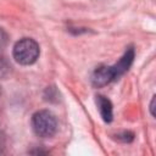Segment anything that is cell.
<instances>
[{
    "mask_svg": "<svg viewBox=\"0 0 156 156\" xmlns=\"http://www.w3.org/2000/svg\"><path fill=\"white\" fill-rule=\"evenodd\" d=\"M154 104H155V96L152 98L151 104H150V111H151V115H152V116H155V112H154Z\"/></svg>",
    "mask_w": 156,
    "mask_h": 156,
    "instance_id": "ba28073f",
    "label": "cell"
},
{
    "mask_svg": "<svg viewBox=\"0 0 156 156\" xmlns=\"http://www.w3.org/2000/svg\"><path fill=\"white\" fill-rule=\"evenodd\" d=\"M6 41H7V35H6V33L0 28V50L4 49V46L6 45Z\"/></svg>",
    "mask_w": 156,
    "mask_h": 156,
    "instance_id": "52a82bcc",
    "label": "cell"
},
{
    "mask_svg": "<svg viewBox=\"0 0 156 156\" xmlns=\"http://www.w3.org/2000/svg\"><path fill=\"white\" fill-rule=\"evenodd\" d=\"M111 82H112V77L110 72V66L98 67L91 76V83L94 87H104Z\"/></svg>",
    "mask_w": 156,
    "mask_h": 156,
    "instance_id": "277c9868",
    "label": "cell"
},
{
    "mask_svg": "<svg viewBox=\"0 0 156 156\" xmlns=\"http://www.w3.org/2000/svg\"><path fill=\"white\" fill-rule=\"evenodd\" d=\"M96 104H98V107H99V111H100V115H101L102 119L106 123H110L113 118L111 101L107 98L102 96V95H98L96 96Z\"/></svg>",
    "mask_w": 156,
    "mask_h": 156,
    "instance_id": "5b68a950",
    "label": "cell"
},
{
    "mask_svg": "<svg viewBox=\"0 0 156 156\" xmlns=\"http://www.w3.org/2000/svg\"><path fill=\"white\" fill-rule=\"evenodd\" d=\"M133 58H134V50L132 48H129L116 65L110 66V72H111L112 82L118 79L122 74H124L128 71V68L130 67V65L133 62Z\"/></svg>",
    "mask_w": 156,
    "mask_h": 156,
    "instance_id": "3957f363",
    "label": "cell"
},
{
    "mask_svg": "<svg viewBox=\"0 0 156 156\" xmlns=\"http://www.w3.org/2000/svg\"><path fill=\"white\" fill-rule=\"evenodd\" d=\"M32 127L34 133L40 138H50L56 133L57 121L55 116L46 110L38 111L32 117Z\"/></svg>",
    "mask_w": 156,
    "mask_h": 156,
    "instance_id": "7a4b0ae2",
    "label": "cell"
},
{
    "mask_svg": "<svg viewBox=\"0 0 156 156\" xmlns=\"http://www.w3.org/2000/svg\"><path fill=\"white\" fill-rule=\"evenodd\" d=\"M7 72H9V66H7V63H6L2 58H0V78L5 77V76L7 74Z\"/></svg>",
    "mask_w": 156,
    "mask_h": 156,
    "instance_id": "8992f818",
    "label": "cell"
},
{
    "mask_svg": "<svg viewBox=\"0 0 156 156\" xmlns=\"http://www.w3.org/2000/svg\"><path fill=\"white\" fill-rule=\"evenodd\" d=\"M39 54H40V49H39L38 43L30 38L20 39L15 44L13 50H12L15 61L23 66L34 63L38 60Z\"/></svg>",
    "mask_w": 156,
    "mask_h": 156,
    "instance_id": "6da1fadb",
    "label": "cell"
}]
</instances>
